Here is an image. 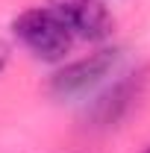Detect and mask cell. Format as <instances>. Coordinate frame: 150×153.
<instances>
[{
	"mask_svg": "<svg viewBox=\"0 0 150 153\" xmlns=\"http://www.w3.org/2000/svg\"><path fill=\"white\" fill-rule=\"evenodd\" d=\"M12 33L41 62H59L74 47V33L50 6H36L12 21Z\"/></svg>",
	"mask_w": 150,
	"mask_h": 153,
	"instance_id": "obj_1",
	"label": "cell"
},
{
	"mask_svg": "<svg viewBox=\"0 0 150 153\" xmlns=\"http://www.w3.org/2000/svg\"><path fill=\"white\" fill-rule=\"evenodd\" d=\"M50 9L65 21L74 38L103 41L112 33V15L103 0H50Z\"/></svg>",
	"mask_w": 150,
	"mask_h": 153,
	"instance_id": "obj_4",
	"label": "cell"
},
{
	"mask_svg": "<svg viewBox=\"0 0 150 153\" xmlns=\"http://www.w3.org/2000/svg\"><path fill=\"white\" fill-rule=\"evenodd\" d=\"M121 62V50L118 47H103L94 50L88 56L76 59L71 65H65L56 76L50 79V94L59 100H71V97H82L85 91H91L94 85H100L106 76L112 74Z\"/></svg>",
	"mask_w": 150,
	"mask_h": 153,
	"instance_id": "obj_2",
	"label": "cell"
},
{
	"mask_svg": "<svg viewBox=\"0 0 150 153\" xmlns=\"http://www.w3.org/2000/svg\"><path fill=\"white\" fill-rule=\"evenodd\" d=\"M141 88H144V74H141V71L121 76L112 88H106V91L85 109L88 127L106 130V127H115L118 121H124V118L130 115V109L135 106V100L141 97Z\"/></svg>",
	"mask_w": 150,
	"mask_h": 153,
	"instance_id": "obj_3",
	"label": "cell"
},
{
	"mask_svg": "<svg viewBox=\"0 0 150 153\" xmlns=\"http://www.w3.org/2000/svg\"><path fill=\"white\" fill-rule=\"evenodd\" d=\"M9 56H12L9 44H6V41H0V74L6 71V65H9Z\"/></svg>",
	"mask_w": 150,
	"mask_h": 153,
	"instance_id": "obj_5",
	"label": "cell"
},
{
	"mask_svg": "<svg viewBox=\"0 0 150 153\" xmlns=\"http://www.w3.org/2000/svg\"><path fill=\"white\" fill-rule=\"evenodd\" d=\"M144 153H150V147H147V150H144Z\"/></svg>",
	"mask_w": 150,
	"mask_h": 153,
	"instance_id": "obj_6",
	"label": "cell"
}]
</instances>
